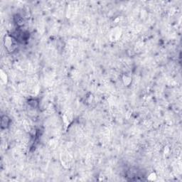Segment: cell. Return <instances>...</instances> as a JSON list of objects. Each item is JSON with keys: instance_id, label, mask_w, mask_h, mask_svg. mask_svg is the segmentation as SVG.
I'll use <instances>...</instances> for the list:
<instances>
[{"instance_id": "1", "label": "cell", "mask_w": 182, "mask_h": 182, "mask_svg": "<svg viewBox=\"0 0 182 182\" xmlns=\"http://www.w3.org/2000/svg\"><path fill=\"white\" fill-rule=\"evenodd\" d=\"M10 119L7 115L1 116V129H6L9 126Z\"/></svg>"}]
</instances>
